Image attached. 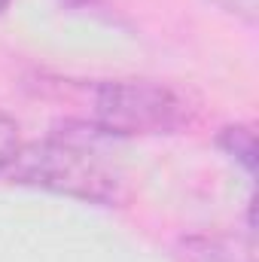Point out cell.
I'll use <instances>...</instances> for the list:
<instances>
[{
    "label": "cell",
    "instance_id": "cell-4",
    "mask_svg": "<svg viewBox=\"0 0 259 262\" xmlns=\"http://www.w3.org/2000/svg\"><path fill=\"white\" fill-rule=\"evenodd\" d=\"M21 146V134H18V125L12 116H6L0 110V168L15 156V149Z\"/></svg>",
    "mask_w": 259,
    "mask_h": 262
},
{
    "label": "cell",
    "instance_id": "cell-2",
    "mask_svg": "<svg viewBox=\"0 0 259 262\" xmlns=\"http://www.w3.org/2000/svg\"><path fill=\"white\" fill-rule=\"evenodd\" d=\"M95 125L107 134H174L192 119L189 101L156 79H107L92 92Z\"/></svg>",
    "mask_w": 259,
    "mask_h": 262
},
{
    "label": "cell",
    "instance_id": "cell-6",
    "mask_svg": "<svg viewBox=\"0 0 259 262\" xmlns=\"http://www.w3.org/2000/svg\"><path fill=\"white\" fill-rule=\"evenodd\" d=\"M6 6H9V0H0V12H3V9H6Z\"/></svg>",
    "mask_w": 259,
    "mask_h": 262
},
{
    "label": "cell",
    "instance_id": "cell-1",
    "mask_svg": "<svg viewBox=\"0 0 259 262\" xmlns=\"http://www.w3.org/2000/svg\"><path fill=\"white\" fill-rule=\"evenodd\" d=\"M0 174L9 183L49 189V192L79 198V201H95V204L119 201L116 174L89 146L76 140L21 143L15 156L0 168Z\"/></svg>",
    "mask_w": 259,
    "mask_h": 262
},
{
    "label": "cell",
    "instance_id": "cell-3",
    "mask_svg": "<svg viewBox=\"0 0 259 262\" xmlns=\"http://www.w3.org/2000/svg\"><path fill=\"white\" fill-rule=\"evenodd\" d=\"M217 143H220L235 162H241L250 174L256 171V131H253V125H247V122L229 125V128L220 131Z\"/></svg>",
    "mask_w": 259,
    "mask_h": 262
},
{
    "label": "cell",
    "instance_id": "cell-5",
    "mask_svg": "<svg viewBox=\"0 0 259 262\" xmlns=\"http://www.w3.org/2000/svg\"><path fill=\"white\" fill-rule=\"evenodd\" d=\"M226 12H232V15H238L241 21H247V25H253L259 15V0H217Z\"/></svg>",
    "mask_w": 259,
    "mask_h": 262
}]
</instances>
